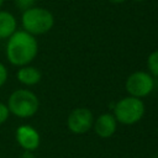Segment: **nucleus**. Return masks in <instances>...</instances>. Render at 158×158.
I'll return each instance as SVG.
<instances>
[{
  "mask_svg": "<svg viewBox=\"0 0 158 158\" xmlns=\"http://www.w3.org/2000/svg\"><path fill=\"white\" fill-rule=\"evenodd\" d=\"M2 4H4V0H0V7L2 6Z\"/></svg>",
  "mask_w": 158,
  "mask_h": 158,
  "instance_id": "f3484780",
  "label": "nucleus"
},
{
  "mask_svg": "<svg viewBox=\"0 0 158 158\" xmlns=\"http://www.w3.org/2000/svg\"><path fill=\"white\" fill-rule=\"evenodd\" d=\"M38 43L35 36L28 32L20 30L15 31L6 43V57L7 60L16 67L28 65L37 56Z\"/></svg>",
  "mask_w": 158,
  "mask_h": 158,
  "instance_id": "f257e3e1",
  "label": "nucleus"
},
{
  "mask_svg": "<svg viewBox=\"0 0 158 158\" xmlns=\"http://www.w3.org/2000/svg\"><path fill=\"white\" fill-rule=\"evenodd\" d=\"M93 123H94L93 112L86 107L74 109L67 118V126L69 131L75 135H83L88 132L93 127Z\"/></svg>",
  "mask_w": 158,
  "mask_h": 158,
  "instance_id": "423d86ee",
  "label": "nucleus"
},
{
  "mask_svg": "<svg viewBox=\"0 0 158 158\" xmlns=\"http://www.w3.org/2000/svg\"><path fill=\"white\" fill-rule=\"evenodd\" d=\"M17 27L15 16L9 12L0 10V40H7Z\"/></svg>",
  "mask_w": 158,
  "mask_h": 158,
  "instance_id": "9d476101",
  "label": "nucleus"
},
{
  "mask_svg": "<svg viewBox=\"0 0 158 158\" xmlns=\"http://www.w3.org/2000/svg\"><path fill=\"white\" fill-rule=\"evenodd\" d=\"M6 80H7V69L0 62V88L6 83Z\"/></svg>",
  "mask_w": 158,
  "mask_h": 158,
  "instance_id": "4468645a",
  "label": "nucleus"
},
{
  "mask_svg": "<svg viewBox=\"0 0 158 158\" xmlns=\"http://www.w3.org/2000/svg\"><path fill=\"white\" fill-rule=\"evenodd\" d=\"M135 1H143V0H135Z\"/></svg>",
  "mask_w": 158,
  "mask_h": 158,
  "instance_id": "a211bd4d",
  "label": "nucleus"
},
{
  "mask_svg": "<svg viewBox=\"0 0 158 158\" xmlns=\"http://www.w3.org/2000/svg\"><path fill=\"white\" fill-rule=\"evenodd\" d=\"M16 77L21 84L32 86V85H36L37 83H40L42 74L36 67L23 65V67H20V69L16 73Z\"/></svg>",
  "mask_w": 158,
  "mask_h": 158,
  "instance_id": "1a4fd4ad",
  "label": "nucleus"
},
{
  "mask_svg": "<svg viewBox=\"0 0 158 158\" xmlns=\"http://www.w3.org/2000/svg\"><path fill=\"white\" fill-rule=\"evenodd\" d=\"M93 128L100 138H109L116 132L117 121L112 114H101L98 118L94 120Z\"/></svg>",
  "mask_w": 158,
  "mask_h": 158,
  "instance_id": "6e6552de",
  "label": "nucleus"
},
{
  "mask_svg": "<svg viewBox=\"0 0 158 158\" xmlns=\"http://www.w3.org/2000/svg\"><path fill=\"white\" fill-rule=\"evenodd\" d=\"M21 23L23 31L28 32L32 36H38L44 35L52 30L54 25V17L49 10L33 6L22 11Z\"/></svg>",
  "mask_w": 158,
  "mask_h": 158,
  "instance_id": "f03ea898",
  "label": "nucleus"
},
{
  "mask_svg": "<svg viewBox=\"0 0 158 158\" xmlns=\"http://www.w3.org/2000/svg\"><path fill=\"white\" fill-rule=\"evenodd\" d=\"M125 89L130 96L142 99L148 96L154 89V79L148 72L138 70L130 74L125 81Z\"/></svg>",
  "mask_w": 158,
  "mask_h": 158,
  "instance_id": "39448f33",
  "label": "nucleus"
},
{
  "mask_svg": "<svg viewBox=\"0 0 158 158\" xmlns=\"http://www.w3.org/2000/svg\"><path fill=\"white\" fill-rule=\"evenodd\" d=\"M40 107L36 94L28 89H17L11 93L7 100V109L17 117L26 118L33 116Z\"/></svg>",
  "mask_w": 158,
  "mask_h": 158,
  "instance_id": "7ed1b4c3",
  "label": "nucleus"
},
{
  "mask_svg": "<svg viewBox=\"0 0 158 158\" xmlns=\"http://www.w3.org/2000/svg\"><path fill=\"white\" fill-rule=\"evenodd\" d=\"M157 135H158V128H157Z\"/></svg>",
  "mask_w": 158,
  "mask_h": 158,
  "instance_id": "6ab92c4d",
  "label": "nucleus"
},
{
  "mask_svg": "<svg viewBox=\"0 0 158 158\" xmlns=\"http://www.w3.org/2000/svg\"><path fill=\"white\" fill-rule=\"evenodd\" d=\"M111 2H114V4H122V2H125L126 0H110Z\"/></svg>",
  "mask_w": 158,
  "mask_h": 158,
  "instance_id": "2eb2a0df",
  "label": "nucleus"
},
{
  "mask_svg": "<svg viewBox=\"0 0 158 158\" xmlns=\"http://www.w3.org/2000/svg\"><path fill=\"white\" fill-rule=\"evenodd\" d=\"M15 137L17 143L21 148L25 149V152H33L38 148L41 138L37 130L30 125H21L16 128Z\"/></svg>",
  "mask_w": 158,
  "mask_h": 158,
  "instance_id": "0eeeda50",
  "label": "nucleus"
},
{
  "mask_svg": "<svg viewBox=\"0 0 158 158\" xmlns=\"http://www.w3.org/2000/svg\"><path fill=\"white\" fill-rule=\"evenodd\" d=\"M147 67L151 75H154L158 78V49L153 51L148 58H147Z\"/></svg>",
  "mask_w": 158,
  "mask_h": 158,
  "instance_id": "9b49d317",
  "label": "nucleus"
},
{
  "mask_svg": "<svg viewBox=\"0 0 158 158\" xmlns=\"http://www.w3.org/2000/svg\"><path fill=\"white\" fill-rule=\"evenodd\" d=\"M35 2H36V0H15L16 6L22 11H25V10H27L30 7H33Z\"/></svg>",
  "mask_w": 158,
  "mask_h": 158,
  "instance_id": "f8f14e48",
  "label": "nucleus"
},
{
  "mask_svg": "<svg viewBox=\"0 0 158 158\" xmlns=\"http://www.w3.org/2000/svg\"><path fill=\"white\" fill-rule=\"evenodd\" d=\"M23 158H33V157L31 156V152H26L25 156H23Z\"/></svg>",
  "mask_w": 158,
  "mask_h": 158,
  "instance_id": "dca6fc26",
  "label": "nucleus"
},
{
  "mask_svg": "<svg viewBox=\"0 0 158 158\" xmlns=\"http://www.w3.org/2000/svg\"><path fill=\"white\" fill-rule=\"evenodd\" d=\"M9 115H10V111L7 109V105L0 102V123H4L9 118Z\"/></svg>",
  "mask_w": 158,
  "mask_h": 158,
  "instance_id": "ddd939ff",
  "label": "nucleus"
},
{
  "mask_svg": "<svg viewBox=\"0 0 158 158\" xmlns=\"http://www.w3.org/2000/svg\"><path fill=\"white\" fill-rule=\"evenodd\" d=\"M112 115L118 123L133 125L143 117L144 102L142 101V99L135 96H125L115 104Z\"/></svg>",
  "mask_w": 158,
  "mask_h": 158,
  "instance_id": "20e7f679",
  "label": "nucleus"
}]
</instances>
